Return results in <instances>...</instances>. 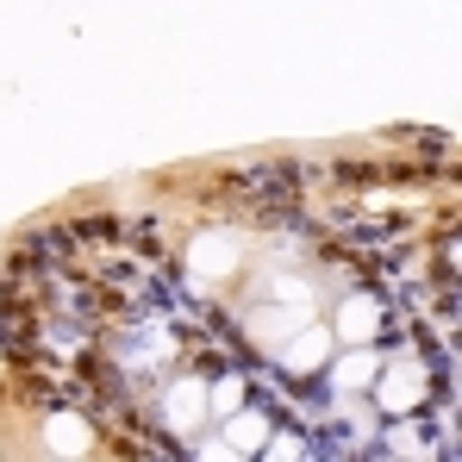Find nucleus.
I'll return each mask as SVG.
<instances>
[{
  "instance_id": "obj_1",
  "label": "nucleus",
  "mask_w": 462,
  "mask_h": 462,
  "mask_svg": "<svg viewBox=\"0 0 462 462\" xmlns=\"http://www.w3.org/2000/svg\"><path fill=\"white\" fill-rule=\"evenodd\" d=\"M337 325H344L337 337H350V344H356V337H375V325H382V307H375V300H350Z\"/></svg>"
},
{
  "instance_id": "obj_2",
  "label": "nucleus",
  "mask_w": 462,
  "mask_h": 462,
  "mask_svg": "<svg viewBox=\"0 0 462 462\" xmlns=\"http://www.w3.org/2000/svg\"><path fill=\"white\" fill-rule=\"evenodd\" d=\"M263 438H269V419H263V412H237V419H231V450H237V457H244V450H256V444H263Z\"/></svg>"
},
{
  "instance_id": "obj_3",
  "label": "nucleus",
  "mask_w": 462,
  "mask_h": 462,
  "mask_svg": "<svg viewBox=\"0 0 462 462\" xmlns=\"http://www.w3.org/2000/svg\"><path fill=\"white\" fill-rule=\"evenodd\" d=\"M200 406H207V387H200V382H181L175 393H169V419H175V425H188Z\"/></svg>"
},
{
  "instance_id": "obj_4",
  "label": "nucleus",
  "mask_w": 462,
  "mask_h": 462,
  "mask_svg": "<svg viewBox=\"0 0 462 462\" xmlns=\"http://www.w3.org/2000/svg\"><path fill=\"white\" fill-rule=\"evenodd\" d=\"M375 369H382L375 356H350V363L337 369V382H344V387H369V375H375Z\"/></svg>"
},
{
  "instance_id": "obj_5",
  "label": "nucleus",
  "mask_w": 462,
  "mask_h": 462,
  "mask_svg": "<svg viewBox=\"0 0 462 462\" xmlns=\"http://www.w3.org/2000/svg\"><path fill=\"white\" fill-rule=\"evenodd\" d=\"M288 363H294V369H312V363H325V337H300V344L288 350Z\"/></svg>"
},
{
  "instance_id": "obj_6",
  "label": "nucleus",
  "mask_w": 462,
  "mask_h": 462,
  "mask_svg": "<svg viewBox=\"0 0 462 462\" xmlns=\"http://www.w3.org/2000/svg\"><path fill=\"white\" fill-rule=\"evenodd\" d=\"M200 462H237V450H231V444H213V450H207Z\"/></svg>"
}]
</instances>
